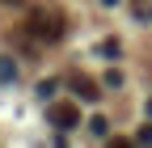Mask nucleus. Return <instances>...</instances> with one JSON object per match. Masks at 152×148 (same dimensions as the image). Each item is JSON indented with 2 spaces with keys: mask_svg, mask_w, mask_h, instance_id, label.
I'll return each mask as SVG.
<instances>
[{
  "mask_svg": "<svg viewBox=\"0 0 152 148\" xmlns=\"http://www.w3.org/2000/svg\"><path fill=\"white\" fill-rule=\"evenodd\" d=\"M30 30H34V38H42V42L64 38V13L59 9H34L30 13Z\"/></svg>",
  "mask_w": 152,
  "mask_h": 148,
  "instance_id": "nucleus-1",
  "label": "nucleus"
},
{
  "mask_svg": "<svg viewBox=\"0 0 152 148\" xmlns=\"http://www.w3.org/2000/svg\"><path fill=\"white\" fill-rule=\"evenodd\" d=\"M47 119H51V127H59V131H72V127H80V106L76 102H51Z\"/></svg>",
  "mask_w": 152,
  "mask_h": 148,
  "instance_id": "nucleus-2",
  "label": "nucleus"
},
{
  "mask_svg": "<svg viewBox=\"0 0 152 148\" xmlns=\"http://www.w3.org/2000/svg\"><path fill=\"white\" fill-rule=\"evenodd\" d=\"M72 89H76V93H80V102H97V97H102V89H97V81H89V76H80V72H76V76H72Z\"/></svg>",
  "mask_w": 152,
  "mask_h": 148,
  "instance_id": "nucleus-3",
  "label": "nucleus"
},
{
  "mask_svg": "<svg viewBox=\"0 0 152 148\" xmlns=\"http://www.w3.org/2000/svg\"><path fill=\"white\" fill-rule=\"evenodd\" d=\"M89 131L97 136V140H106V136H110V123H106L102 114H93V119H89Z\"/></svg>",
  "mask_w": 152,
  "mask_h": 148,
  "instance_id": "nucleus-4",
  "label": "nucleus"
},
{
  "mask_svg": "<svg viewBox=\"0 0 152 148\" xmlns=\"http://www.w3.org/2000/svg\"><path fill=\"white\" fill-rule=\"evenodd\" d=\"M13 76H17V68L9 64V55H4V59H0V81H13Z\"/></svg>",
  "mask_w": 152,
  "mask_h": 148,
  "instance_id": "nucleus-5",
  "label": "nucleus"
},
{
  "mask_svg": "<svg viewBox=\"0 0 152 148\" xmlns=\"http://www.w3.org/2000/svg\"><path fill=\"white\" fill-rule=\"evenodd\" d=\"M51 93H55V81H42V85H38V97H42V102H47Z\"/></svg>",
  "mask_w": 152,
  "mask_h": 148,
  "instance_id": "nucleus-6",
  "label": "nucleus"
},
{
  "mask_svg": "<svg viewBox=\"0 0 152 148\" xmlns=\"http://www.w3.org/2000/svg\"><path fill=\"white\" fill-rule=\"evenodd\" d=\"M97 51H102V55H118V42H114V38H106V42H102Z\"/></svg>",
  "mask_w": 152,
  "mask_h": 148,
  "instance_id": "nucleus-7",
  "label": "nucleus"
},
{
  "mask_svg": "<svg viewBox=\"0 0 152 148\" xmlns=\"http://www.w3.org/2000/svg\"><path fill=\"white\" fill-rule=\"evenodd\" d=\"M135 144H152V127H140V136H135Z\"/></svg>",
  "mask_w": 152,
  "mask_h": 148,
  "instance_id": "nucleus-8",
  "label": "nucleus"
},
{
  "mask_svg": "<svg viewBox=\"0 0 152 148\" xmlns=\"http://www.w3.org/2000/svg\"><path fill=\"white\" fill-rule=\"evenodd\" d=\"M0 4H9V9H21V4H26V0H0Z\"/></svg>",
  "mask_w": 152,
  "mask_h": 148,
  "instance_id": "nucleus-9",
  "label": "nucleus"
},
{
  "mask_svg": "<svg viewBox=\"0 0 152 148\" xmlns=\"http://www.w3.org/2000/svg\"><path fill=\"white\" fill-rule=\"evenodd\" d=\"M102 4H118V0H102Z\"/></svg>",
  "mask_w": 152,
  "mask_h": 148,
  "instance_id": "nucleus-10",
  "label": "nucleus"
}]
</instances>
